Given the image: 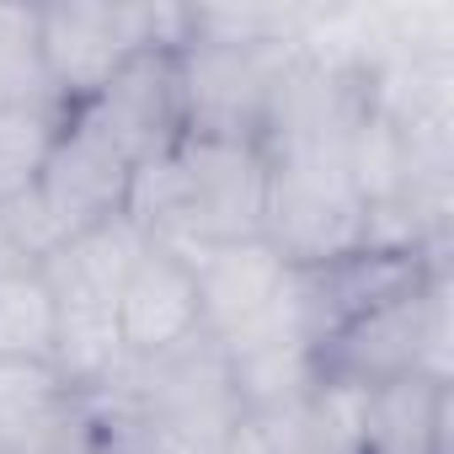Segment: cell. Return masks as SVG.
Wrapping results in <instances>:
<instances>
[{"label":"cell","instance_id":"277c9868","mask_svg":"<svg viewBox=\"0 0 454 454\" xmlns=\"http://www.w3.org/2000/svg\"><path fill=\"white\" fill-rule=\"evenodd\" d=\"M369 208L348 176V155H268L262 241L289 268H326L364 252Z\"/></svg>","mask_w":454,"mask_h":454},{"label":"cell","instance_id":"7c38bea8","mask_svg":"<svg viewBox=\"0 0 454 454\" xmlns=\"http://www.w3.org/2000/svg\"><path fill=\"white\" fill-rule=\"evenodd\" d=\"M97 411L54 364H0V454H65L86 449Z\"/></svg>","mask_w":454,"mask_h":454},{"label":"cell","instance_id":"6da1fadb","mask_svg":"<svg viewBox=\"0 0 454 454\" xmlns=\"http://www.w3.org/2000/svg\"><path fill=\"white\" fill-rule=\"evenodd\" d=\"M123 214L182 257L224 241H257L268 214V155L247 139H182L134 171Z\"/></svg>","mask_w":454,"mask_h":454},{"label":"cell","instance_id":"7a4b0ae2","mask_svg":"<svg viewBox=\"0 0 454 454\" xmlns=\"http://www.w3.org/2000/svg\"><path fill=\"white\" fill-rule=\"evenodd\" d=\"M91 406L129 422L150 454H224L236 422L247 417L214 337H192L160 358H129L118 385Z\"/></svg>","mask_w":454,"mask_h":454},{"label":"cell","instance_id":"e0dca14e","mask_svg":"<svg viewBox=\"0 0 454 454\" xmlns=\"http://www.w3.org/2000/svg\"><path fill=\"white\" fill-rule=\"evenodd\" d=\"M97 411V406H91ZM86 454H150V443L129 427V422H118V417H102L97 411V438H91V449Z\"/></svg>","mask_w":454,"mask_h":454},{"label":"cell","instance_id":"8992f818","mask_svg":"<svg viewBox=\"0 0 454 454\" xmlns=\"http://www.w3.org/2000/svg\"><path fill=\"white\" fill-rule=\"evenodd\" d=\"M134 160L113 145V134L70 107L49 160H43V176H38V198L49 203V214L65 224V236H81L91 224H107L129 208V187H134Z\"/></svg>","mask_w":454,"mask_h":454},{"label":"cell","instance_id":"2e32d148","mask_svg":"<svg viewBox=\"0 0 454 454\" xmlns=\"http://www.w3.org/2000/svg\"><path fill=\"white\" fill-rule=\"evenodd\" d=\"M59 102L38 49V6H0V107Z\"/></svg>","mask_w":454,"mask_h":454},{"label":"cell","instance_id":"5bb4252c","mask_svg":"<svg viewBox=\"0 0 454 454\" xmlns=\"http://www.w3.org/2000/svg\"><path fill=\"white\" fill-rule=\"evenodd\" d=\"M59 300L43 268L0 262V364H54Z\"/></svg>","mask_w":454,"mask_h":454},{"label":"cell","instance_id":"ac0fdd59","mask_svg":"<svg viewBox=\"0 0 454 454\" xmlns=\"http://www.w3.org/2000/svg\"><path fill=\"white\" fill-rule=\"evenodd\" d=\"M91 438H97V433H91ZM86 449H91V443H86ZM86 449H65V454H86Z\"/></svg>","mask_w":454,"mask_h":454},{"label":"cell","instance_id":"52a82bcc","mask_svg":"<svg viewBox=\"0 0 454 454\" xmlns=\"http://www.w3.org/2000/svg\"><path fill=\"white\" fill-rule=\"evenodd\" d=\"M224 454H369V390L316 380L284 406L247 411Z\"/></svg>","mask_w":454,"mask_h":454},{"label":"cell","instance_id":"9c48e42d","mask_svg":"<svg viewBox=\"0 0 454 454\" xmlns=\"http://www.w3.org/2000/svg\"><path fill=\"white\" fill-rule=\"evenodd\" d=\"M118 337H123L129 358H160V353L203 337L198 284H192V262L182 252H171L160 241H150L139 252V262L118 294Z\"/></svg>","mask_w":454,"mask_h":454},{"label":"cell","instance_id":"3957f363","mask_svg":"<svg viewBox=\"0 0 454 454\" xmlns=\"http://www.w3.org/2000/svg\"><path fill=\"white\" fill-rule=\"evenodd\" d=\"M316 374L353 390H380L395 380L449 385V268H433L422 284L380 300L337 337H326Z\"/></svg>","mask_w":454,"mask_h":454},{"label":"cell","instance_id":"30bf717a","mask_svg":"<svg viewBox=\"0 0 454 454\" xmlns=\"http://www.w3.org/2000/svg\"><path fill=\"white\" fill-rule=\"evenodd\" d=\"M38 49L65 107H86L134 59L118 6H38Z\"/></svg>","mask_w":454,"mask_h":454},{"label":"cell","instance_id":"8fae6325","mask_svg":"<svg viewBox=\"0 0 454 454\" xmlns=\"http://www.w3.org/2000/svg\"><path fill=\"white\" fill-rule=\"evenodd\" d=\"M192 262V284H198V316H203V337L224 342L247 326H257L284 284H289V262L257 236V241H224V247H203L187 257Z\"/></svg>","mask_w":454,"mask_h":454},{"label":"cell","instance_id":"5b68a950","mask_svg":"<svg viewBox=\"0 0 454 454\" xmlns=\"http://www.w3.org/2000/svg\"><path fill=\"white\" fill-rule=\"evenodd\" d=\"M300 43H187L176 54L182 139H262L273 86Z\"/></svg>","mask_w":454,"mask_h":454},{"label":"cell","instance_id":"4fadbf2b","mask_svg":"<svg viewBox=\"0 0 454 454\" xmlns=\"http://www.w3.org/2000/svg\"><path fill=\"white\" fill-rule=\"evenodd\" d=\"M454 390L438 380H395L369 390V454H449Z\"/></svg>","mask_w":454,"mask_h":454},{"label":"cell","instance_id":"ba28073f","mask_svg":"<svg viewBox=\"0 0 454 454\" xmlns=\"http://www.w3.org/2000/svg\"><path fill=\"white\" fill-rule=\"evenodd\" d=\"M81 113H91L134 166L160 160L166 150L182 145L176 54H134V59L102 86V97H91Z\"/></svg>","mask_w":454,"mask_h":454},{"label":"cell","instance_id":"9a60e30c","mask_svg":"<svg viewBox=\"0 0 454 454\" xmlns=\"http://www.w3.org/2000/svg\"><path fill=\"white\" fill-rule=\"evenodd\" d=\"M65 102H27V107H0V203H12L38 187L43 160L65 129Z\"/></svg>","mask_w":454,"mask_h":454}]
</instances>
